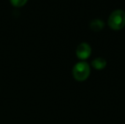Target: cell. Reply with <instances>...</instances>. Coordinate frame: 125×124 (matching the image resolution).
Returning a JSON list of instances; mask_svg holds the SVG:
<instances>
[{
  "label": "cell",
  "instance_id": "7a4b0ae2",
  "mask_svg": "<svg viewBox=\"0 0 125 124\" xmlns=\"http://www.w3.org/2000/svg\"><path fill=\"white\" fill-rule=\"evenodd\" d=\"M90 66L86 61H80L77 63L73 69V77L78 81L86 80L90 75Z\"/></svg>",
  "mask_w": 125,
  "mask_h": 124
},
{
  "label": "cell",
  "instance_id": "8992f818",
  "mask_svg": "<svg viewBox=\"0 0 125 124\" xmlns=\"http://www.w3.org/2000/svg\"><path fill=\"white\" fill-rule=\"evenodd\" d=\"M28 0H10V3L15 7H21L24 6Z\"/></svg>",
  "mask_w": 125,
  "mask_h": 124
},
{
  "label": "cell",
  "instance_id": "277c9868",
  "mask_svg": "<svg viewBox=\"0 0 125 124\" xmlns=\"http://www.w3.org/2000/svg\"><path fill=\"white\" fill-rule=\"evenodd\" d=\"M90 29L95 32H98L100 31L101 30H103L105 27V23L103 22V20H102L101 19L97 18V19H94L90 22L89 24Z\"/></svg>",
  "mask_w": 125,
  "mask_h": 124
},
{
  "label": "cell",
  "instance_id": "3957f363",
  "mask_svg": "<svg viewBox=\"0 0 125 124\" xmlns=\"http://www.w3.org/2000/svg\"><path fill=\"white\" fill-rule=\"evenodd\" d=\"M92 53V48L86 42H82L76 48V56L81 60L87 59Z\"/></svg>",
  "mask_w": 125,
  "mask_h": 124
},
{
  "label": "cell",
  "instance_id": "6da1fadb",
  "mask_svg": "<svg viewBox=\"0 0 125 124\" xmlns=\"http://www.w3.org/2000/svg\"><path fill=\"white\" fill-rule=\"evenodd\" d=\"M108 23L113 30H121L125 26V12L122 10H116L110 15Z\"/></svg>",
  "mask_w": 125,
  "mask_h": 124
},
{
  "label": "cell",
  "instance_id": "5b68a950",
  "mask_svg": "<svg viewBox=\"0 0 125 124\" xmlns=\"http://www.w3.org/2000/svg\"><path fill=\"white\" fill-rule=\"evenodd\" d=\"M107 65V61H105V59L103 58H97L95 59H94L92 62V66L98 70L100 69H103Z\"/></svg>",
  "mask_w": 125,
  "mask_h": 124
}]
</instances>
